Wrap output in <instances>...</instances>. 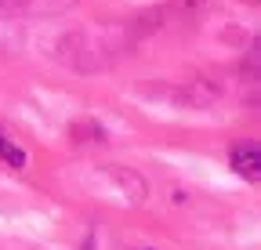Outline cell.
Here are the masks:
<instances>
[{"label": "cell", "instance_id": "3957f363", "mask_svg": "<svg viewBox=\"0 0 261 250\" xmlns=\"http://www.w3.org/2000/svg\"><path fill=\"white\" fill-rule=\"evenodd\" d=\"M0 160H4V163H11V167H25V152L11 142V138H0Z\"/></svg>", "mask_w": 261, "mask_h": 250}, {"label": "cell", "instance_id": "6da1fadb", "mask_svg": "<svg viewBox=\"0 0 261 250\" xmlns=\"http://www.w3.org/2000/svg\"><path fill=\"white\" fill-rule=\"evenodd\" d=\"M232 171L257 185V178H261V149H257V142H243V145L232 149Z\"/></svg>", "mask_w": 261, "mask_h": 250}, {"label": "cell", "instance_id": "7a4b0ae2", "mask_svg": "<svg viewBox=\"0 0 261 250\" xmlns=\"http://www.w3.org/2000/svg\"><path fill=\"white\" fill-rule=\"evenodd\" d=\"M18 44V29H15V18H11V8L0 0V51H8Z\"/></svg>", "mask_w": 261, "mask_h": 250}, {"label": "cell", "instance_id": "277c9868", "mask_svg": "<svg viewBox=\"0 0 261 250\" xmlns=\"http://www.w3.org/2000/svg\"><path fill=\"white\" fill-rule=\"evenodd\" d=\"M0 138H4V134H0Z\"/></svg>", "mask_w": 261, "mask_h": 250}]
</instances>
